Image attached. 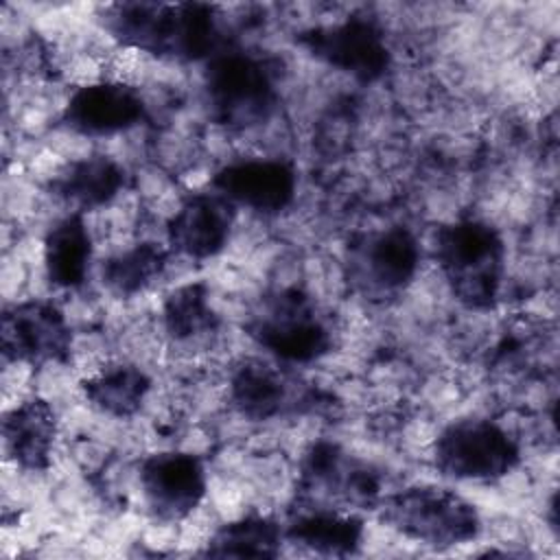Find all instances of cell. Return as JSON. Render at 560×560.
I'll return each mask as SVG.
<instances>
[{"label": "cell", "instance_id": "1", "mask_svg": "<svg viewBox=\"0 0 560 560\" xmlns=\"http://www.w3.org/2000/svg\"><path fill=\"white\" fill-rule=\"evenodd\" d=\"M101 24L122 48L168 61H208L225 44L217 7L206 2H114Z\"/></svg>", "mask_w": 560, "mask_h": 560}, {"label": "cell", "instance_id": "2", "mask_svg": "<svg viewBox=\"0 0 560 560\" xmlns=\"http://www.w3.org/2000/svg\"><path fill=\"white\" fill-rule=\"evenodd\" d=\"M243 330L271 359L293 368L328 357L337 343L330 313L302 287H276L258 295Z\"/></svg>", "mask_w": 560, "mask_h": 560}, {"label": "cell", "instance_id": "3", "mask_svg": "<svg viewBox=\"0 0 560 560\" xmlns=\"http://www.w3.org/2000/svg\"><path fill=\"white\" fill-rule=\"evenodd\" d=\"M433 258L451 295L468 311H492L505 278V241L492 223L462 217L438 228Z\"/></svg>", "mask_w": 560, "mask_h": 560}, {"label": "cell", "instance_id": "4", "mask_svg": "<svg viewBox=\"0 0 560 560\" xmlns=\"http://www.w3.org/2000/svg\"><path fill=\"white\" fill-rule=\"evenodd\" d=\"M203 63V103L214 125L247 131L273 116L280 92L276 72L260 55L225 42Z\"/></svg>", "mask_w": 560, "mask_h": 560}, {"label": "cell", "instance_id": "5", "mask_svg": "<svg viewBox=\"0 0 560 560\" xmlns=\"http://www.w3.org/2000/svg\"><path fill=\"white\" fill-rule=\"evenodd\" d=\"M374 516L400 536L440 551L477 540L483 527L475 503L433 483L385 492Z\"/></svg>", "mask_w": 560, "mask_h": 560}, {"label": "cell", "instance_id": "6", "mask_svg": "<svg viewBox=\"0 0 560 560\" xmlns=\"http://www.w3.org/2000/svg\"><path fill=\"white\" fill-rule=\"evenodd\" d=\"M420 258V243L407 225L368 228L343 245V280L363 302L389 304L411 287Z\"/></svg>", "mask_w": 560, "mask_h": 560}, {"label": "cell", "instance_id": "7", "mask_svg": "<svg viewBox=\"0 0 560 560\" xmlns=\"http://www.w3.org/2000/svg\"><path fill=\"white\" fill-rule=\"evenodd\" d=\"M293 497L365 516L376 512L385 492L378 468L341 444L322 438L311 442L300 457Z\"/></svg>", "mask_w": 560, "mask_h": 560}, {"label": "cell", "instance_id": "8", "mask_svg": "<svg viewBox=\"0 0 560 560\" xmlns=\"http://www.w3.org/2000/svg\"><path fill=\"white\" fill-rule=\"evenodd\" d=\"M433 466L455 481L492 483L512 475L523 459L516 438L488 418H457L433 440Z\"/></svg>", "mask_w": 560, "mask_h": 560}, {"label": "cell", "instance_id": "9", "mask_svg": "<svg viewBox=\"0 0 560 560\" xmlns=\"http://www.w3.org/2000/svg\"><path fill=\"white\" fill-rule=\"evenodd\" d=\"M324 392L276 359H243L230 374L228 400L249 422H271L315 411Z\"/></svg>", "mask_w": 560, "mask_h": 560}, {"label": "cell", "instance_id": "10", "mask_svg": "<svg viewBox=\"0 0 560 560\" xmlns=\"http://www.w3.org/2000/svg\"><path fill=\"white\" fill-rule=\"evenodd\" d=\"M295 44L313 59L359 83H376L392 68L385 31L370 15H348L332 24L304 28L295 35Z\"/></svg>", "mask_w": 560, "mask_h": 560}, {"label": "cell", "instance_id": "11", "mask_svg": "<svg viewBox=\"0 0 560 560\" xmlns=\"http://www.w3.org/2000/svg\"><path fill=\"white\" fill-rule=\"evenodd\" d=\"M72 346V326L55 300L28 298L2 308L0 350L7 361L31 368L66 365Z\"/></svg>", "mask_w": 560, "mask_h": 560}, {"label": "cell", "instance_id": "12", "mask_svg": "<svg viewBox=\"0 0 560 560\" xmlns=\"http://www.w3.org/2000/svg\"><path fill=\"white\" fill-rule=\"evenodd\" d=\"M140 492L149 514L162 523L188 518L206 499L208 472L195 453L160 451L140 462Z\"/></svg>", "mask_w": 560, "mask_h": 560}, {"label": "cell", "instance_id": "13", "mask_svg": "<svg viewBox=\"0 0 560 560\" xmlns=\"http://www.w3.org/2000/svg\"><path fill=\"white\" fill-rule=\"evenodd\" d=\"M210 188L236 208L276 217L295 199L298 171L282 158H243L217 168Z\"/></svg>", "mask_w": 560, "mask_h": 560}, {"label": "cell", "instance_id": "14", "mask_svg": "<svg viewBox=\"0 0 560 560\" xmlns=\"http://www.w3.org/2000/svg\"><path fill=\"white\" fill-rule=\"evenodd\" d=\"M147 116L142 94L125 81H96L81 85L66 101L59 122L85 138H107L138 127Z\"/></svg>", "mask_w": 560, "mask_h": 560}, {"label": "cell", "instance_id": "15", "mask_svg": "<svg viewBox=\"0 0 560 560\" xmlns=\"http://www.w3.org/2000/svg\"><path fill=\"white\" fill-rule=\"evenodd\" d=\"M284 540L319 556H354L365 536V516L328 503L291 497L282 518Z\"/></svg>", "mask_w": 560, "mask_h": 560}, {"label": "cell", "instance_id": "16", "mask_svg": "<svg viewBox=\"0 0 560 560\" xmlns=\"http://www.w3.org/2000/svg\"><path fill=\"white\" fill-rule=\"evenodd\" d=\"M236 221V206L219 192H190L166 221V241L171 252L208 260L219 256L232 236Z\"/></svg>", "mask_w": 560, "mask_h": 560}, {"label": "cell", "instance_id": "17", "mask_svg": "<svg viewBox=\"0 0 560 560\" xmlns=\"http://www.w3.org/2000/svg\"><path fill=\"white\" fill-rule=\"evenodd\" d=\"M57 433V411L42 396L20 400L2 416L4 455L26 472H44L50 468Z\"/></svg>", "mask_w": 560, "mask_h": 560}, {"label": "cell", "instance_id": "18", "mask_svg": "<svg viewBox=\"0 0 560 560\" xmlns=\"http://www.w3.org/2000/svg\"><path fill=\"white\" fill-rule=\"evenodd\" d=\"M127 186V171L105 153H90L66 162L48 182L50 195L77 212L109 206Z\"/></svg>", "mask_w": 560, "mask_h": 560}, {"label": "cell", "instance_id": "19", "mask_svg": "<svg viewBox=\"0 0 560 560\" xmlns=\"http://www.w3.org/2000/svg\"><path fill=\"white\" fill-rule=\"evenodd\" d=\"M94 256V243L83 212H70L57 219L42 247V260L46 278L61 291H77L85 284Z\"/></svg>", "mask_w": 560, "mask_h": 560}, {"label": "cell", "instance_id": "20", "mask_svg": "<svg viewBox=\"0 0 560 560\" xmlns=\"http://www.w3.org/2000/svg\"><path fill=\"white\" fill-rule=\"evenodd\" d=\"M151 387L153 381L149 372L131 361L107 363L96 374H90L79 383V389L90 407L112 418L136 416L142 409Z\"/></svg>", "mask_w": 560, "mask_h": 560}, {"label": "cell", "instance_id": "21", "mask_svg": "<svg viewBox=\"0 0 560 560\" xmlns=\"http://www.w3.org/2000/svg\"><path fill=\"white\" fill-rule=\"evenodd\" d=\"M284 542L282 521L249 512L219 525L203 542L206 558H278Z\"/></svg>", "mask_w": 560, "mask_h": 560}, {"label": "cell", "instance_id": "22", "mask_svg": "<svg viewBox=\"0 0 560 560\" xmlns=\"http://www.w3.org/2000/svg\"><path fill=\"white\" fill-rule=\"evenodd\" d=\"M171 247L155 241H140L103 262L101 278L109 293L133 298L160 280L171 262Z\"/></svg>", "mask_w": 560, "mask_h": 560}, {"label": "cell", "instance_id": "23", "mask_svg": "<svg viewBox=\"0 0 560 560\" xmlns=\"http://www.w3.org/2000/svg\"><path fill=\"white\" fill-rule=\"evenodd\" d=\"M162 328L173 341H192L217 332L221 317L212 306L210 287L195 280L173 289L162 302Z\"/></svg>", "mask_w": 560, "mask_h": 560}]
</instances>
